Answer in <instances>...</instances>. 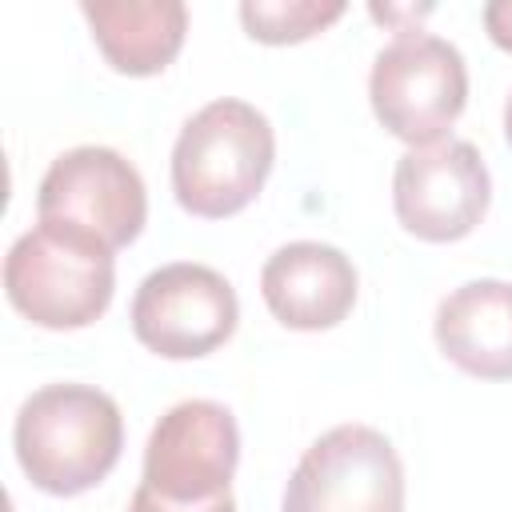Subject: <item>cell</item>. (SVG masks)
Instances as JSON below:
<instances>
[{
    "instance_id": "cell-14",
    "label": "cell",
    "mask_w": 512,
    "mask_h": 512,
    "mask_svg": "<svg viewBox=\"0 0 512 512\" xmlns=\"http://www.w3.org/2000/svg\"><path fill=\"white\" fill-rule=\"evenodd\" d=\"M128 512H236V500H232V492H228V496L208 500V504H172V500L156 496L148 484H140V488L132 492Z\"/></svg>"
},
{
    "instance_id": "cell-6",
    "label": "cell",
    "mask_w": 512,
    "mask_h": 512,
    "mask_svg": "<svg viewBox=\"0 0 512 512\" xmlns=\"http://www.w3.org/2000/svg\"><path fill=\"white\" fill-rule=\"evenodd\" d=\"M36 216L68 224L116 252L140 236L148 220V192L140 172L116 148L80 144L48 164L36 188Z\"/></svg>"
},
{
    "instance_id": "cell-4",
    "label": "cell",
    "mask_w": 512,
    "mask_h": 512,
    "mask_svg": "<svg viewBox=\"0 0 512 512\" xmlns=\"http://www.w3.org/2000/svg\"><path fill=\"white\" fill-rule=\"evenodd\" d=\"M368 100L376 120L408 148L440 144L468 104V68L460 48L432 32L400 28L372 60Z\"/></svg>"
},
{
    "instance_id": "cell-3",
    "label": "cell",
    "mask_w": 512,
    "mask_h": 512,
    "mask_svg": "<svg viewBox=\"0 0 512 512\" xmlns=\"http://www.w3.org/2000/svg\"><path fill=\"white\" fill-rule=\"evenodd\" d=\"M8 304L36 328L76 332L100 320L116 292V260L100 240L40 220L4 256Z\"/></svg>"
},
{
    "instance_id": "cell-2",
    "label": "cell",
    "mask_w": 512,
    "mask_h": 512,
    "mask_svg": "<svg viewBox=\"0 0 512 512\" xmlns=\"http://www.w3.org/2000/svg\"><path fill=\"white\" fill-rule=\"evenodd\" d=\"M276 160L268 116L236 96H220L184 120L172 144V192L184 212L224 220L248 208Z\"/></svg>"
},
{
    "instance_id": "cell-11",
    "label": "cell",
    "mask_w": 512,
    "mask_h": 512,
    "mask_svg": "<svg viewBox=\"0 0 512 512\" xmlns=\"http://www.w3.org/2000/svg\"><path fill=\"white\" fill-rule=\"evenodd\" d=\"M440 352L468 376L512 380V280H468L436 304Z\"/></svg>"
},
{
    "instance_id": "cell-5",
    "label": "cell",
    "mask_w": 512,
    "mask_h": 512,
    "mask_svg": "<svg viewBox=\"0 0 512 512\" xmlns=\"http://www.w3.org/2000/svg\"><path fill=\"white\" fill-rule=\"evenodd\" d=\"M280 512H404V464L368 424H336L296 460Z\"/></svg>"
},
{
    "instance_id": "cell-10",
    "label": "cell",
    "mask_w": 512,
    "mask_h": 512,
    "mask_svg": "<svg viewBox=\"0 0 512 512\" xmlns=\"http://www.w3.org/2000/svg\"><path fill=\"white\" fill-rule=\"evenodd\" d=\"M360 292L356 264L320 240H292L280 244L260 268V296L268 312L296 332L336 328Z\"/></svg>"
},
{
    "instance_id": "cell-8",
    "label": "cell",
    "mask_w": 512,
    "mask_h": 512,
    "mask_svg": "<svg viewBox=\"0 0 512 512\" xmlns=\"http://www.w3.org/2000/svg\"><path fill=\"white\" fill-rule=\"evenodd\" d=\"M492 204V176L476 144L440 140L408 148L392 172V208L404 232L428 244L464 240Z\"/></svg>"
},
{
    "instance_id": "cell-16",
    "label": "cell",
    "mask_w": 512,
    "mask_h": 512,
    "mask_svg": "<svg viewBox=\"0 0 512 512\" xmlns=\"http://www.w3.org/2000/svg\"><path fill=\"white\" fill-rule=\"evenodd\" d=\"M504 140H508V148H512V96H508V104H504Z\"/></svg>"
},
{
    "instance_id": "cell-12",
    "label": "cell",
    "mask_w": 512,
    "mask_h": 512,
    "mask_svg": "<svg viewBox=\"0 0 512 512\" xmlns=\"http://www.w3.org/2000/svg\"><path fill=\"white\" fill-rule=\"evenodd\" d=\"M96 48L120 76H156L164 72L188 32V8L180 0H152V4H80Z\"/></svg>"
},
{
    "instance_id": "cell-1",
    "label": "cell",
    "mask_w": 512,
    "mask_h": 512,
    "mask_svg": "<svg viewBox=\"0 0 512 512\" xmlns=\"http://www.w3.org/2000/svg\"><path fill=\"white\" fill-rule=\"evenodd\" d=\"M12 444L32 488L80 496L116 468L124 416L116 400L92 384H44L20 404Z\"/></svg>"
},
{
    "instance_id": "cell-13",
    "label": "cell",
    "mask_w": 512,
    "mask_h": 512,
    "mask_svg": "<svg viewBox=\"0 0 512 512\" xmlns=\"http://www.w3.org/2000/svg\"><path fill=\"white\" fill-rule=\"evenodd\" d=\"M344 12V0H244L240 24L260 44H300L332 28Z\"/></svg>"
},
{
    "instance_id": "cell-7",
    "label": "cell",
    "mask_w": 512,
    "mask_h": 512,
    "mask_svg": "<svg viewBox=\"0 0 512 512\" xmlns=\"http://www.w3.org/2000/svg\"><path fill=\"white\" fill-rule=\"evenodd\" d=\"M128 320L148 352L164 360H200L236 332L240 300L216 268L176 260L140 280Z\"/></svg>"
},
{
    "instance_id": "cell-15",
    "label": "cell",
    "mask_w": 512,
    "mask_h": 512,
    "mask_svg": "<svg viewBox=\"0 0 512 512\" xmlns=\"http://www.w3.org/2000/svg\"><path fill=\"white\" fill-rule=\"evenodd\" d=\"M484 28L496 48L512 52V0H492L484 4Z\"/></svg>"
},
{
    "instance_id": "cell-9",
    "label": "cell",
    "mask_w": 512,
    "mask_h": 512,
    "mask_svg": "<svg viewBox=\"0 0 512 512\" xmlns=\"http://www.w3.org/2000/svg\"><path fill=\"white\" fill-rule=\"evenodd\" d=\"M236 464V416L216 400H180L148 432L140 484L172 504H208L228 496Z\"/></svg>"
}]
</instances>
